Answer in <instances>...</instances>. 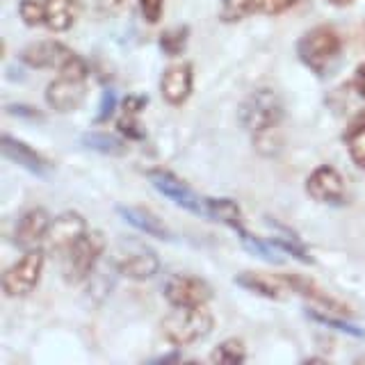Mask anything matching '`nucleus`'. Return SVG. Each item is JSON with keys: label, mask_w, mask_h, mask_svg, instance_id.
Returning <instances> with one entry per match:
<instances>
[{"label": "nucleus", "mask_w": 365, "mask_h": 365, "mask_svg": "<svg viewBox=\"0 0 365 365\" xmlns=\"http://www.w3.org/2000/svg\"><path fill=\"white\" fill-rule=\"evenodd\" d=\"M146 98L144 96H128L123 101V114H133V117H137L144 108H146Z\"/></svg>", "instance_id": "obj_32"}, {"label": "nucleus", "mask_w": 365, "mask_h": 365, "mask_svg": "<svg viewBox=\"0 0 365 365\" xmlns=\"http://www.w3.org/2000/svg\"><path fill=\"white\" fill-rule=\"evenodd\" d=\"M106 251V237L101 231H87L78 242L62 256V272L66 283H83L96 269Z\"/></svg>", "instance_id": "obj_4"}, {"label": "nucleus", "mask_w": 365, "mask_h": 365, "mask_svg": "<svg viewBox=\"0 0 365 365\" xmlns=\"http://www.w3.org/2000/svg\"><path fill=\"white\" fill-rule=\"evenodd\" d=\"M114 108H117V96L112 94V91H103V96H101V106H98V114H96V121L103 123V121H108L112 114H114Z\"/></svg>", "instance_id": "obj_30"}, {"label": "nucleus", "mask_w": 365, "mask_h": 365, "mask_svg": "<svg viewBox=\"0 0 365 365\" xmlns=\"http://www.w3.org/2000/svg\"><path fill=\"white\" fill-rule=\"evenodd\" d=\"M146 176L151 180V185L163 194V197L174 201L178 208H185L194 215L205 217V199H201L197 192H192L176 174H171L167 169H151Z\"/></svg>", "instance_id": "obj_7"}, {"label": "nucleus", "mask_w": 365, "mask_h": 365, "mask_svg": "<svg viewBox=\"0 0 365 365\" xmlns=\"http://www.w3.org/2000/svg\"><path fill=\"white\" fill-rule=\"evenodd\" d=\"M71 55L73 51L60 41H37L23 48L21 62L32 68H60Z\"/></svg>", "instance_id": "obj_15"}, {"label": "nucleus", "mask_w": 365, "mask_h": 365, "mask_svg": "<svg viewBox=\"0 0 365 365\" xmlns=\"http://www.w3.org/2000/svg\"><path fill=\"white\" fill-rule=\"evenodd\" d=\"M345 142H347V151H349L351 163L365 169V114L359 121L351 123V128L345 135Z\"/></svg>", "instance_id": "obj_22"}, {"label": "nucleus", "mask_w": 365, "mask_h": 365, "mask_svg": "<svg viewBox=\"0 0 365 365\" xmlns=\"http://www.w3.org/2000/svg\"><path fill=\"white\" fill-rule=\"evenodd\" d=\"M205 217L215 222H222L226 226H231L233 231H242L245 220H242V210L233 199H205Z\"/></svg>", "instance_id": "obj_20"}, {"label": "nucleus", "mask_w": 365, "mask_h": 365, "mask_svg": "<svg viewBox=\"0 0 365 365\" xmlns=\"http://www.w3.org/2000/svg\"><path fill=\"white\" fill-rule=\"evenodd\" d=\"M7 112L14 114V117H30V119H43L41 112H37L34 108L28 106H7Z\"/></svg>", "instance_id": "obj_34"}, {"label": "nucleus", "mask_w": 365, "mask_h": 365, "mask_svg": "<svg viewBox=\"0 0 365 365\" xmlns=\"http://www.w3.org/2000/svg\"><path fill=\"white\" fill-rule=\"evenodd\" d=\"M87 94V87H85V80H78V78H68V76H57L53 83L46 87V103L48 108L55 112H73L83 106Z\"/></svg>", "instance_id": "obj_10"}, {"label": "nucleus", "mask_w": 365, "mask_h": 365, "mask_svg": "<svg viewBox=\"0 0 365 365\" xmlns=\"http://www.w3.org/2000/svg\"><path fill=\"white\" fill-rule=\"evenodd\" d=\"M165 299L174 308H197L208 306L212 299V288L203 279L192 274H174L165 283Z\"/></svg>", "instance_id": "obj_6"}, {"label": "nucleus", "mask_w": 365, "mask_h": 365, "mask_svg": "<svg viewBox=\"0 0 365 365\" xmlns=\"http://www.w3.org/2000/svg\"><path fill=\"white\" fill-rule=\"evenodd\" d=\"M194 87V68L190 62L171 64L165 68L163 78H160V94L169 103V106H182Z\"/></svg>", "instance_id": "obj_12"}, {"label": "nucleus", "mask_w": 365, "mask_h": 365, "mask_svg": "<svg viewBox=\"0 0 365 365\" xmlns=\"http://www.w3.org/2000/svg\"><path fill=\"white\" fill-rule=\"evenodd\" d=\"M315 322L319 324H327V327H334L336 331H340V334H349V336H356V338H363L365 331H361L359 327H354L349 322H342V319H336L334 315H327V313H317V311H311L308 313Z\"/></svg>", "instance_id": "obj_27"}, {"label": "nucleus", "mask_w": 365, "mask_h": 365, "mask_svg": "<svg viewBox=\"0 0 365 365\" xmlns=\"http://www.w3.org/2000/svg\"><path fill=\"white\" fill-rule=\"evenodd\" d=\"M297 5V0H260V14L277 16Z\"/></svg>", "instance_id": "obj_29"}, {"label": "nucleus", "mask_w": 365, "mask_h": 365, "mask_svg": "<svg viewBox=\"0 0 365 365\" xmlns=\"http://www.w3.org/2000/svg\"><path fill=\"white\" fill-rule=\"evenodd\" d=\"M329 5H334V7H347V5H351L354 0H327Z\"/></svg>", "instance_id": "obj_35"}, {"label": "nucleus", "mask_w": 365, "mask_h": 365, "mask_svg": "<svg viewBox=\"0 0 365 365\" xmlns=\"http://www.w3.org/2000/svg\"><path fill=\"white\" fill-rule=\"evenodd\" d=\"M3 155L11 160V163H16L19 167L28 169L34 176L53 174V163L48 158L41 155L39 151H34L32 146H28L26 142H21L11 135H3Z\"/></svg>", "instance_id": "obj_14"}, {"label": "nucleus", "mask_w": 365, "mask_h": 365, "mask_svg": "<svg viewBox=\"0 0 365 365\" xmlns=\"http://www.w3.org/2000/svg\"><path fill=\"white\" fill-rule=\"evenodd\" d=\"M363 363H365V359H363Z\"/></svg>", "instance_id": "obj_36"}, {"label": "nucleus", "mask_w": 365, "mask_h": 365, "mask_svg": "<svg viewBox=\"0 0 365 365\" xmlns=\"http://www.w3.org/2000/svg\"><path fill=\"white\" fill-rule=\"evenodd\" d=\"M212 363H242L247 361V347L242 340L237 338H228L224 342H220L212 354H210Z\"/></svg>", "instance_id": "obj_23"}, {"label": "nucleus", "mask_w": 365, "mask_h": 365, "mask_svg": "<svg viewBox=\"0 0 365 365\" xmlns=\"http://www.w3.org/2000/svg\"><path fill=\"white\" fill-rule=\"evenodd\" d=\"M187 34H190L187 28H171V30L163 32L160 34V48H163V53L169 57L180 55L187 46Z\"/></svg>", "instance_id": "obj_25"}, {"label": "nucleus", "mask_w": 365, "mask_h": 365, "mask_svg": "<svg viewBox=\"0 0 365 365\" xmlns=\"http://www.w3.org/2000/svg\"><path fill=\"white\" fill-rule=\"evenodd\" d=\"M83 146L91 148V151L103 153V155H112V158H119L128 153V144L119 137L108 135V133H85L83 135Z\"/></svg>", "instance_id": "obj_21"}, {"label": "nucleus", "mask_w": 365, "mask_h": 365, "mask_svg": "<svg viewBox=\"0 0 365 365\" xmlns=\"http://www.w3.org/2000/svg\"><path fill=\"white\" fill-rule=\"evenodd\" d=\"M46 265V254L37 249H28L14 265H9L3 274V292L9 299L28 297L41 281V272Z\"/></svg>", "instance_id": "obj_5"}, {"label": "nucleus", "mask_w": 365, "mask_h": 365, "mask_svg": "<svg viewBox=\"0 0 365 365\" xmlns=\"http://www.w3.org/2000/svg\"><path fill=\"white\" fill-rule=\"evenodd\" d=\"M137 5H140V11L142 16L151 23H158L163 19V9H165V0H137Z\"/></svg>", "instance_id": "obj_28"}, {"label": "nucleus", "mask_w": 365, "mask_h": 365, "mask_svg": "<svg viewBox=\"0 0 365 365\" xmlns=\"http://www.w3.org/2000/svg\"><path fill=\"white\" fill-rule=\"evenodd\" d=\"M306 192H308V197L317 203L338 205L347 197V185L336 167L322 165L306 178Z\"/></svg>", "instance_id": "obj_9"}, {"label": "nucleus", "mask_w": 365, "mask_h": 365, "mask_svg": "<svg viewBox=\"0 0 365 365\" xmlns=\"http://www.w3.org/2000/svg\"><path fill=\"white\" fill-rule=\"evenodd\" d=\"M43 5H46L43 26L51 32H66L73 28L80 11L78 0H43Z\"/></svg>", "instance_id": "obj_19"}, {"label": "nucleus", "mask_w": 365, "mask_h": 365, "mask_svg": "<svg viewBox=\"0 0 365 365\" xmlns=\"http://www.w3.org/2000/svg\"><path fill=\"white\" fill-rule=\"evenodd\" d=\"M251 14H260V0H224L222 5V21L235 23Z\"/></svg>", "instance_id": "obj_24"}, {"label": "nucleus", "mask_w": 365, "mask_h": 365, "mask_svg": "<svg viewBox=\"0 0 365 365\" xmlns=\"http://www.w3.org/2000/svg\"><path fill=\"white\" fill-rule=\"evenodd\" d=\"M281 277H283L285 283H288V288H290L292 292H297V294L306 297V299H311V302L319 304V306L324 308V311L336 313V315H347V313H349V308H347L345 304H340L338 299H334V297H331L329 292L319 290L313 281H308V279H304V277H297V274H281Z\"/></svg>", "instance_id": "obj_17"}, {"label": "nucleus", "mask_w": 365, "mask_h": 365, "mask_svg": "<svg viewBox=\"0 0 365 365\" xmlns=\"http://www.w3.org/2000/svg\"><path fill=\"white\" fill-rule=\"evenodd\" d=\"M340 53H342V37L331 26H317L304 32L302 39L297 41V55H299V60L317 76H324L327 68L340 57Z\"/></svg>", "instance_id": "obj_3"}, {"label": "nucleus", "mask_w": 365, "mask_h": 365, "mask_svg": "<svg viewBox=\"0 0 365 365\" xmlns=\"http://www.w3.org/2000/svg\"><path fill=\"white\" fill-rule=\"evenodd\" d=\"M51 215L46 212L43 208H30L21 215V220L14 228V242L21 249H37L46 235H48L51 228Z\"/></svg>", "instance_id": "obj_13"}, {"label": "nucleus", "mask_w": 365, "mask_h": 365, "mask_svg": "<svg viewBox=\"0 0 365 365\" xmlns=\"http://www.w3.org/2000/svg\"><path fill=\"white\" fill-rule=\"evenodd\" d=\"M87 233V224H85V217L80 212H62L60 217H55L51 222V228H48V235H46V242L53 251L57 254H66L68 249H71L80 237Z\"/></svg>", "instance_id": "obj_11"}, {"label": "nucleus", "mask_w": 365, "mask_h": 365, "mask_svg": "<svg viewBox=\"0 0 365 365\" xmlns=\"http://www.w3.org/2000/svg\"><path fill=\"white\" fill-rule=\"evenodd\" d=\"M283 114H285V108H283L279 91H274L269 87L254 89L237 110L242 128L254 135L256 140L269 135L272 130H277L283 121Z\"/></svg>", "instance_id": "obj_1"}, {"label": "nucleus", "mask_w": 365, "mask_h": 365, "mask_svg": "<svg viewBox=\"0 0 365 365\" xmlns=\"http://www.w3.org/2000/svg\"><path fill=\"white\" fill-rule=\"evenodd\" d=\"M114 269L130 281H146L158 274L160 260L155 251L142 245H123L114 258Z\"/></svg>", "instance_id": "obj_8"}, {"label": "nucleus", "mask_w": 365, "mask_h": 365, "mask_svg": "<svg viewBox=\"0 0 365 365\" xmlns=\"http://www.w3.org/2000/svg\"><path fill=\"white\" fill-rule=\"evenodd\" d=\"M119 130L128 135L130 140H142L144 137V133L140 130V123H137V117H133V114H123L119 119Z\"/></svg>", "instance_id": "obj_31"}, {"label": "nucleus", "mask_w": 365, "mask_h": 365, "mask_svg": "<svg viewBox=\"0 0 365 365\" xmlns=\"http://www.w3.org/2000/svg\"><path fill=\"white\" fill-rule=\"evenodd\" d=\"M117 212L125 224H130L140 233H146L148 237H158V240H171V231L153 212H148L144 208H130V205H117Z\"/></svg>", "instance_id": "obj_18"}, {"label": "nucleus", "mask_w": 365, "mask_h": 365, "mask_svg": "<svg viewBox=\"0 0 365 365\" xmlns=\"http://www.w3.org/2000/svg\"><path fill=\"white\" fill-rule=\"evenodd\" d=\"M235 285L245 288L254 294L265 297V299H283L285 292H290L288 283L283 281V277H267V274L260 272H242L235 277Z\"/></svg>", "instance_id": "obj_16"}, {"label": "nucleus", "mask_w": 365, "mask_h": 365, "mask_svg": "<svg viewBox=\"0 0 365 365\" xmlns=\"http://www.w3.org/2000/svg\"><path fill=\"white\" fill-rule=\"evenodd\" d=\"M19 16L23 19V23H26L28 28L43 26V21H46V5H43V0H21Z\"/></svg>", "instance_id": "obj_26"}, {"label": "nucleus", "mask_w": 365, "mask_h": 365, "mask_svg": "<svg viewBox=\"0 0 365 365\" xmlns=\"http://www.w3.org/2000/svg\"><path fill=\"white\" fill-rule=\"evenodd\" d=\"M351 87L354 91L365 101V62H361L356 66V71H354V78H351Z\"/></svg>", "instance_id": "obj_33"}, {"label": "nucleus", "mask_w": 365, "mask_h": 365, "mask_svg": "<svg viewBox=\"0 0 365 365\" xmlns=\"http://www.w3.org/2000/svg\"><path fill=\"white\" fill-rule=\"evenodd\" d=\"M215 327V317L205 306L197 308H176L174 313H169L163 322H160V331H163L165 340L174 347H190L194 342L203 340Z\"/></svg>", "instance_id": "obj_2"}]
</instances>
